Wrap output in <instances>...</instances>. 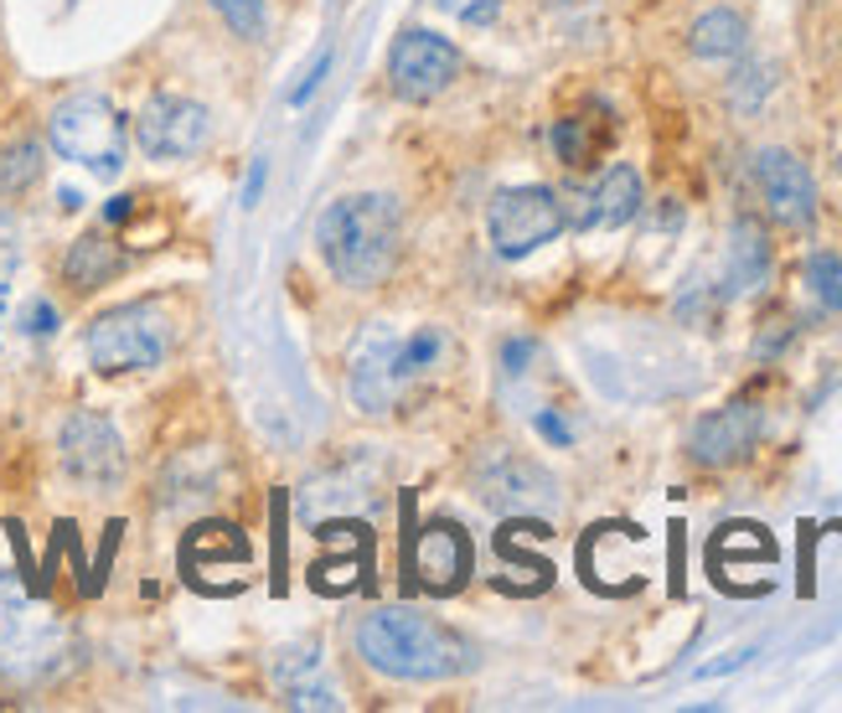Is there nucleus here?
<instances>
[{"mask_svg": "<svg viewBox=\"0 0 842 713\" xmlns=\"http://www.w3.org/2000/svg\"><path fill=\"white\" fill-rule=\"evenodd\" d=\"M315 243L321 258L347 290H378L403 243V207L388 192H357V197L326 202V212L315 218Z\"/></svg>", "mask_w": 842, "mask_h": 713, "instance_id": "f257e3e1", "label": "nucleus"}, {"mask_svg": "<svg viewBox=\"0 0 842 713\" xmlns=\"http://www.w3.org/2000/svg\"><path fill=\"white\" fill-rule=\"evenodd\" d=\"M357 657L393 682H445L471 667V646L414 605H383L357 625Z\"/></svg>", "mask_w": 842, "mask_h": 713, "instance_id": "f03ea898", "label": "nucleus"}, {"mask_svg": "<svg viewBox=\"0 0 842 713\" xmlns=\"http://www.w3.org/2000/svg\"><path fill=\"white\" fill-rule=\"evenodd\" d=\"M68 657V625L47 595L21 579V568H0V672L11 682H42Z\"/></svg>", "mask_w": 842, "mask_h": 713, "instance_id": "7ed1b4c3", "label": "nucleus"}, {"mask_svg": "<svg viewBox=\"0 0 842 713\" xmlns=\"http://www.w3.org/2000/svg\"><path fill=\"white\" fill-rule=\"evenodd\" d=\"M440 357H445L440 326H419V331H403V336L388 326H372L351 347L347 388H351V399H357V409L388 414L414 378H424L429 367H440Z\"/></svg>", "mask_w": 842, "mask_h": 713, "instance_id": "20e7f679", "label": "nucleus"}, {"mask_svg": "<svg viewBox=\"0 0 842 713\" xmlns=\"http://www.w3.org/2000/svg\"><path fill=\"white\" fill-rule=\"evenodd\" d=\"M171 342H176V326L161 306L150 300H129V306H114V311L93 315L89 331H83V352H89L93 372L104 378H119V372H150L171 357Z\"/></svg>", "mask_w": 842, "mask_h": 713, "instance_id": "39448f33", "label": "nucleus"}, {"mask_svg": "<svg viewBox=\"0 0 842 713\" xmlns=\"http://www.w3.org/2000/svg\"><path fill=\"white\" fill-rule=\"evenodd\" d=\"M47 146H53V156L83 165L93 176H119L129 150V125L104 93H73L47 114Z\"/></svg>", "mask_w": 842, "mask_h": 713, "instance_id": "423d86ee", "label": "nucleus"}, {"mask_svg": "<svg viewBox=\"0 0 842 713\" xmlns=\"http://www.w3.org/2000/svg\"><path fill=\"white\" fill-rule=\"evenodd\" d=\"M57 460H62V475L89 496L119 492L129 475L125 439H119L109 414H99V409H73L62 419V429H57Z\"/></svg>", "mask_w": 842, "mask_h": 713, "instance_id": "0eeeda50", "label": "nucleus"}, {"mask_svg": "<svg viewBox=\"0 0 842 713\" xmlns=\"http://www.w3.org/2000/svg\"><path fill=\"white\" fill-rule=\"evenodd\" d=\"M568 228V212L553 186H501L486 207V238L501 258H528Z\"/></svg>", "mask_w": 842, "mask_h": 713, "instance_id": "6e6552de", "label": "nucleus"}, {"mask_svg": "<svg viewBox=\"0 0 842 713\" xmlns=\"http://www.w3.org/2000/svg\"><path fill=\"white\" fill-rule=\"evenodd\" d=\"M460 78V47L440 32L408 26L393 47H388V89L399 93L403 104H429L440 99L450 83Z\"/></svg>", "mask_w": 842, "mask_h": 713, "instance_id": "1a4fd4ad", "label": "nucleus"}, {"mask_svg": "<svg viewBox=\"0 0 842 713\" xmlns=\"http://www.w3.org/2000/svg\"><path fill=\"white\" fill-rule=\"evenodd\" d=\"M207 140H212V114L186 93H150L135 114V146L150 161H186Z\"/></svg>", "mask_w": 842, "mask_h": 713, "instance_id": "9d476101", "label": "nucleus"}, {"mask_svg": "<svg viewBox=\"0 0 842 713\" xmlns=\"http://www.w3.org/2000/svg\"><path fill=\"white\" fill-rule=\"evenodd\" d=\"M476 475V496L496 513H528V507H553V475L543 465L522 460L507 445H486L471 465Z\"/></svg>", "mask_w": 842, "mask_h": 713, "instance_id": "9b49d317", "label": "nucleus"}, {"mask_svg": "<svg viewBox=\"0 0 842 713\" xmlns=\"http://www.w3.org/2000/svg\"><path fill=\"white\" fill-rule=\"evenodd\" d=\"M765 435V409L754 399H734L724 409H708L703 419L688 429V456L708 471H724V465H739V460L754 456V445Z\"/></svg>", "mask_w": 842, "mask_h": 713, "instance_id": "f8f14e48", "label": "nucleus"}, {"mask_svg": "<svg viewBox=\"0 0 842 713\" xmlns=\"http://www.w3.org/2000/svg\"><path fill=\"white\" fill-rule=\"evenodd\" d=\"M754 186L765 197V212L781 228H811L817 222V182L806 171L801 156L770 146L754 156Z\"/></svg>", "mask_w": 842, "mask_h": 713, "instance_id": "ddd939ff", "label": "nucleus"}, {"mask_svg": "<svg viewBox=\"0 0 842 713\" xmlns=\"http://www.w3.org/2000/svg\"><path fill=\"white\" fill-rule=\"evenodd\" d=\"M471 564H476V549H471L465 528L450 522V517L424 522L419 538H414V549H408V568H414V579H419L429 595H455V589H465Z\"/></svg>", "mask_w": 842, "mask_h": 713, "instance_id": "4468645a", "label": "nucleus"}, {"mask_svg": "<svg viewBox=\"0 0 842 713\" xmlns=\"http://www.w3.org/2000/svg\"><path fill=\"white\" fill-rule=\"evenodd\" d=\"M642 202H646L642 171H636V165H625V161H615L600 182L579 197V212H574L568 222H574L579 233H595V228H625V222L642 212Z\"/></svg>", "mask_w": 842, "mask_h": 713, "instance_id": "2eb2a0df", "label": "nucleus"}, {"mask_svg": "<svg viewBox=\"0 0 842 713\" xmlns=\"http://www.w3.org/2000/svg\"><path fill=\"white\" fill-rule=\"evenodd\" d=\"M125 269V249L114 243L109 228H89V233H78L68 243V254H62V285L73 295H93L104 290L109 279H119Z\"/></svg>", "mask_w": 842, "mask_h": 713, "instance_id": "dca6fc26", "label": "nucleus"}, {"mask_svg": "<svg viewBox=\"0 0 842 713\" xmlns=\"http://www.w3.org/2000/svg\"><path fill=\"white\" fill-rule=\"evenodd\" d=\"M615 140V119L604 104H585V110L564 114L558 125H553V156L568 165V171H589V165H600L604 146Z\"/></svg>", "mask_w": 842, "mask_h": 713, "instance_id": "f3484780", "label": "nucleus"}, {"mask_svg": "<svg viewBox=\"0 0 842 713\" xmlns=\"http://www.w3.org/2000/svg\"><path fill=\"white\" fill-rule=\"evenodd\" d=\"M688 47H693V57H703V62H734V57H745V47H750V26H745L739 11L714 5V11H703V16L693 21Z\"/></svg>", "mask_w": 842, "mask_h": 713, "instance_id": "a211bd4d", "label": "nucleus"}, {"mask_svg": "<svg viewBox=\"0 0 842 713\" xmlns=\"http://www.w3.org/2000/svg\"><path fill=\"white\" fill-rule=\"evenodd\" d=\"M770 279V243L754 218L729 228V295H754Z\"/></svg>", "mask_w": 842, "mask_h": 713, "instance_id": "6ab92c4d", "label": "nucleus"}, {"mask_svg": "<svg viewBox=\"0 0 842 713\" xmlns=\"http://www.w3.org/2000/svg\"><path fill=\"white\" fill-rule=\"evenodd\" d=\"M42 146L37 140H16V146L0 150V197H21V192H32L42 182Z\"/></svg>", "mask_w": 842, "mask_h": 713, "instance_id": "aec40b11", "label": "nucleus"}, {"mask_svg": "<svg viewBox=\"0 0 842 713\" xmlns=\"http://www.w3.org/2000/svg\"><path fill=\"white\" fill-rule=\"evenodd\" d=\"M801 279H806V295L817 300V311H827V315H838L842 311V258L838 254H811L806 258V269H801Z\"/></svg>", "mask_w": 842, "mask_h": 713, "instance_id": "412c9836", "label": "nucleus"}, {"mask_svg": "<svg viewBox=\"0 0 842 713\" xmlns=\"http://www.w3.org/2000/svg\"><path fill=\"white\" fill-rule=\"evenodd\" d=\"M218 21L233 32L239 42H264V26H269V5L264 0H207Z\"/></svg>", "mask_w": 842, "mask_h": 713, "instance_id": "4be33fe9", "label": "nucleus"}, {"mask_svg": "<svg viewBox=\"0 0 842 713\" xmlns=\"http://www.w3.org/2000/svg\"><path fill=\"white\" fill-rule=\"evenodd\" d=\"M775 89V73H770V68H739V73L729 78V104L734 110H760V99H765V93Z\"/></svg>", "mask_w": 842, "mask_h": 713, "instance_id": "5701e85b", "label": "nucleus"}, {"mask_svg": "<svg viewBox=\"0 0 842 713\" xmlns=\"http://www.w3.org/2000/svg\"><path fill=\"white\" fill-rule=\"evenodd\" d=\"M445 16H455L460 26H496L501 16V0H435Z\"/></svg>", "mask_w": 842, "mask_h": 713, "instance_id": "b1692460", "label": "nucleus"}, {"mask_svg": "<svg viewBox=\"0 0 842 713\" xmlns=\"http://www.w3.org/2000/svg\"><path fill=\"white\" fill-rule=\"evenodd\" d=\"M326 68H331V47H321V53L311 57V68L300 73V83L290 89V110H305V104H311V93L321 89V78H326Z\"/></svg>", "mask_w": 842, "mask_h": 713, "instance_id": "393cba45", "label": "nucleus"}, {"mask_svg": "<svg viewBox=\"0 0 842 713\" xmlns=\"http://www.w3.org/2000/svg\"><path fill=\"white\" fill-rule=\"evenodd\" d=\"M532 429L549 439L553 450H568V445H574V429H568V419L558 409H538V414H532Z\"/></svg>", "mask_w": 842, "mask_h": 713, "instance_id": "a878e982", "label": "nucleus"}, {"mask_svg": "<svg viewBox=\"0 0 842 713\" xmlns=\"http://www.w3.org/2000/svg\"><path fill=\"white\" fill-rule=\"evenodd\" d=\"M775 331H760V342H754V357L765 363V357H781L786 352V342H791V321H770Z\"/></svg>", "mask_w": 842, "mask_h": 713, "instance_id": "bb28decb", "label": "nucleus"}, {"mask_svg": "<svg viewBox=\"0 0 842 713\" xmlns=\"http://www.w3.org/2000/svg\"><path fill=\"white\" fill-rule=\"evenodd\" d=\"M26 331H32V336H53V331H57V306H53V300H32V311H26Z\"/></svg>", "mask_w": 842, "mask_h": 713, "instance_id": "cd10ccee", "label": "nucleus"}, {"mask_svg": "<svg viewBox=\"0 0 842 713\" xmlns=\"http://www.w3.org/2000/svg\"><path fill=\"white\" fill-rule=\"evenodd\" d=\"M264 182H269V161H264V156H254V165H249V182H243V207H258Z\"/></svg>", "mask_w": 842, "mask_h": 713, "instance_id": "c85d7f7f", "label": "nucleus"}, {"mask_svg": "<svg viewBox=\"0 0 842 713\" xmlns=\"http://www.w3.org/2000/svg\"><path fill=\"white\" fill-rule=\"evenodd\" d=\"M532 342H507V352H501V363H507V372H512V378H522V372H528V363H532Z\"/></svg>", "mask_w": 842, "mask_h": 713, "instance_id": "c756f323", "label": "nucleus"}, {"mask_svg": "<svg viewBox=\"0 0 842 713\" xmlns=\"http://www.w3.org/2000/svg\"><path fill=\"white\" fill-rule=\"evenodd\" d=\"M129 218H135V197H129V192L104 202V228H119V222H129Z\"/></svg>", "mask_w": 842, "mask_h": 713, "instance_id": "7c9ffc66", "label": "nucleus"}, {"mask_svg": "<svg viewBox=\"0 0 842 713\" xmlns=\"http://www.w3.org/2000/svg\"><path fill=\"white\" fill-rule=\"evenodd\" d=\"M57 207H62V212H78V207H83V192L62 186V192H57Z\"/></svg>", "mask_w": 842, "mask_h": 713, "instance_id": "2f4dec72", "label": "nucleus"}]
</instances>
